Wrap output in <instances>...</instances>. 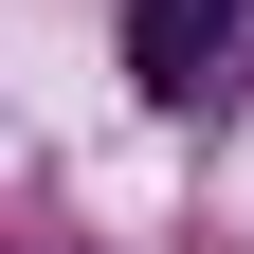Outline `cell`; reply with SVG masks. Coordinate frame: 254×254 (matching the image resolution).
Returning <instances> with one entry per match:
<instances>
[{"label": "cell", "mask_w": 254, "mask_h": 254, "mask_svg": "<svg viewBox=\"0 0 254 254\" xmlns=\"http://www.w3.org/2000/svg\"><path fill=\"white\" fill-rule=\"evenodd\" d=\"M236 18H254V0H127V73H145V109H218Z\"/></svg>", "instance_id": "1"}]
</instances>
